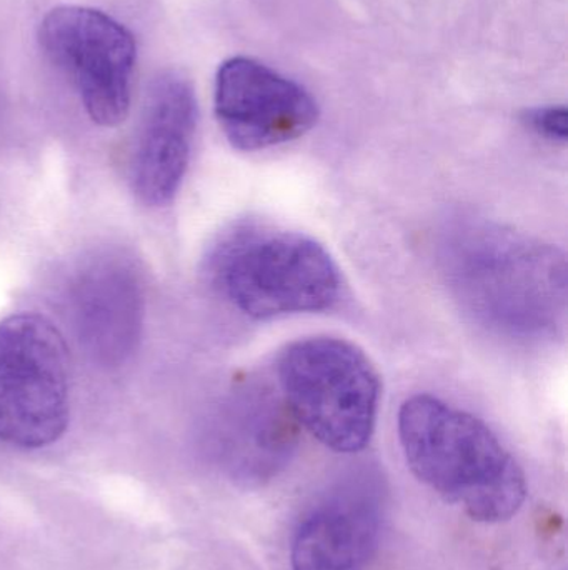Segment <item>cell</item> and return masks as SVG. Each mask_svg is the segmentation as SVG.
I'll list each match as a JSON object with an SVG mask.
<instances>
[{
	"label": "cell",
	"mask_w": 568,
	"mask_h": 570,
	"mask_svg": "<svg viewBox=\"0 0 568 570\" xmlns=\"http://www.w3.org/2000/svg\"><path fill=\"white\" fill-rule=\"evenodd\" d=\"M197 130V99L180 73L162 72L147 90L129 157V183L140 203H172L186 177Z\"/></svg>",
	"instance_id": "cell-10"
},
{
	"label": "cell",
	"mask_w": 568,
	"mask_h": 570,
	"mask_svg": "<svg viewBox=\"0 0 568 570\" xmlns=\"http://www.w3.org/2000/svg\"><path fill=\"white\" fill-rule=\"evenodd\" d=\"M69 314L90 361L117 368L136 354L146 318V294L136 264L103 250L77 267L69 285Z\"/></svg>",
	"instance_id": "cell-9"
},
{
	"label": "cell",
	"mask_w": 568,
	"mask_h": 570,
	"mask_svg": "<svg viewBox=\"0 0 568 570\" xmlns=\"http://www.w3.org/2000/svg\"><path fill=\"white\" fill-rule=\"evenodd\" d=\"M397 428L412 474L472 521L500 524L526 504L522 468L476 415L417 394L403 402Z\"/></svg>",
	"instance_id": "cell-2"
},
{
	"label": "cell",
	"mask_w": 568,
	"mask_h": 570,
	"mask_svg": "<svg viewBox=\"0 0 568 570\" xmlns=\"http://www.w3.org/2000/svg\"><path fill=\"white\" fill-rule=\"evenodd\" d=\"M297 424L282 395L256 379H239L210 407L203 448L232 478L260 481L289 461Z\"/></svg>",
	"instance_id": "cell-8"
},
{
	"label": "cell",
	"mask_w": 568,
	"mask_h": 570,
	"mask_svg": "<svg viewBox=\"0 0 568 570\" xmlns=\"http://www.w3.org/2000/svg\"><path fill=\"white\" fill-rule=\"evenodd\" d=\"M280 395L299 424L340 454L369 445L380 404V377L369 355L346 338L292 342L277 358Z\"/></svg>",
	"instance_id": "cell-4"
},
{
	"label": "cell",
	"mask_w": 568,
	"mask_h": 570,
	"mask_svg": "<svg viewBox=\"0 0 568 570\" xmlns=\"http://www.w3.org/2000/svg\"><path fill=\"white\" fill-rule=\"evenodd\" d=\"M70 362L59 328L37 314L0 322V441L40 449L66 434Z\"/></svg>",
	"instance_id": "cell-5"
},
{
	"label": "cell",
	"mask_w": 568,
	"mask_h": 570,
	"mask_svg": "<svg viewBox=\"0 0 568 570\" xmlns=\"http://www.w3.org/2000/svg\"><path fill=\"white\" fill-rule=\"evenodd\" d=\"M213 106L223 136L243 153L292 142L319 120V106L306 87L249 57L220 66Z\"/></svg>",
	"instance_id": "cell-7"
},
{
	"label": "cell",
	"mask_w": 568,
	"mask_h": 570,
	"mask_svg": "<svg viewBox=\"0 0 568 570\" xmlns=\"http://www.w3.org/2000/svg\"><path fill=\"white\" fill-rule=\"evenodd\" d=\"M524 122L534 130L537 136L544 137L550 142H567L568 117L564 106L539 107L527 110Z\"/></svg>",
	"instance_id": "cell-12"
},
{
	"label": "cell",
	"mask_w": 568,
	"mask_h": 570,
	"mask_svg": "<svg viewBox=\"0 0 568 570\" xmlns=\"http://www.w3.org/2000/svg\"><path fill=\"white\" fill-rule=\"evenodd\" d=\"M39 43L72 83L92 122L116 127L126 120L137 46L123 23L90 7H56L40 22Z\"/></svg>",
	"instance_id": "cell-6"
},
{
	"label": "cell",
	"mask_w": 568,
	"mask_h": 570,
	"mask_svg": "<svg viewBox=\"0 0 568 570\" xmlns=\"http://www.w3.org/2000/svg\"><path fill=\"white\" fill-rule=\"evenodd\" d=\"M437 257L454 301L484 331L519 344L564 334L567 261L552 244L462 214L440 229Z\"/></svg>",
	"instance_id": "cell-1"
},
{
	"label": "cell",
	"mask_w": 568,
	"mask_h": 570,
	"mask_svg": "<svg viewBox=\"0 0 568 570\" xmlns=\"http://www.w3.org/2000/svg\"><path fill=\"white\" fill-rule=\"evenodd\" d=\"M380 521L376 475H347L300 519L290 551L292 570H366Z\"/></svg>",
	"instance_id": "cell-11"
},
{
	"label": "cell",
	"mask_w": 568,
	"mask_h": 570,
	"mask_svg": "<svg viewBox=\"0 0 568 570\" xmlns=\"http://www.w3.org/2000/svg\"><path fill=\"white\" fill-rule=\"evenodd\" d=\"M210 287L256 321L330 311L342 295L339 267L322 244L262 220H240L203 257Z\"/></svg>",
	"instance_id": "cell-3"
}]
</instances>
